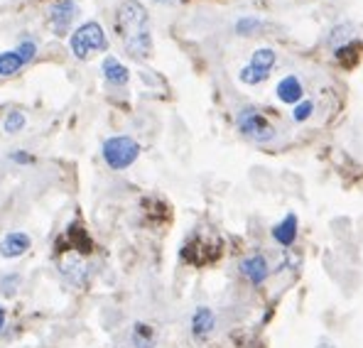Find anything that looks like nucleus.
Here are the masks:
<instances>
[{"instance_id": "f8f14e48", "label": "nucleus", "mask_w": 363, "mask_h": 348, "mask_svg": "<svg viewBox=\"0 0 363 348\" xmlns=\"http://www.w3.org/2000/svg\"><path fill=\"white\" fill-rule=\"evenodd\" d=\"M213 326H216V317L209 307H199L191 317V336L196 341H206L211 336Z\"/></svg>"}, {"instance_id": "9b49d317", "label": "nucleus", "mask_w": 363, "mask_h": 348, "mask_svg": "<svg viewBox=\"0 0 363 348\" xmlns=\"http://www.w3.org/2000/svg\"><path fill=\"white\" fill-rule=\"evenodd\" d=\"M241 275L250 285H263L270 275V267H268V260L263 255H250L241 262Z\"/></svg>"}, {"instance_id": "1a4fd4ad", "label": "nucleus", "mask_w": 363, "mask_h": 348, "mask_svg": "<svg viewBox=\"0 0 363 348\" xmlns=\"http://www.w3.org/2000/svg\"><path fill=\"white\" fill-rule=\"evenodd\" d=\"M77 13H79V8L74 0H57L50 8V25H52V30H55V35H67L74 18H77Z\"/></svg>"}, {"instance_id": "ddd939ff", "label": "nucleus", "mask_w": 363, "mask_h": 348, "mask_svg": "<svg viewBox=\"0 0 363 348\" xmlns=\"http://www.w3.org/2000/svg\"><path fill=\"white\" fill-rule=\"evenodd\" d=\"M272 238L282 245V248H290L297 240V216L295 213H287L285 221H280L275 228H272Z\"/></svg>"}, {"instance_id": "aec40b11", "label": "nucleus", "mask_w": 363, "mask_h": 348, "mask_svg": "<svg viewBox=\"0 0 363 348\" xmlns=\"http://www.w3.org/2000/svg\"><path fill=\"white\" fill-rule=\"evenodd\" d=\"M312 111H314V103H312V101H304V103H300V106L295 108V120H297V123L307 120V118L312 116Z\"/></svg>"}, {"instance_id": "f03ea898", "label": "nucleus", "mask_w": 363, "mask_h": 348, "mask_svg": "<svg viewBox=\"0 0 363 348\" xmlns=\"http://www.w3.org/2000/svg\"><path fill=\"white\" fill-rule=\"evenodd\" d=\"M106 50H108V40H106V32L99 23H84L72 35V52L77 59H89L96 52Z\"/></svg>"}, {"instance_id": "a211bd4d", "label": "nucleus", "mask_w": 363, "mask_h": 348, "mask_svg": "<svg viewBox=\"0 0 363 348\" xmlns=\"http://www.w3.org/2000/svg\"><path fill=\"white\" fill-rule=\"evenodd\" d=\"M5 133H20L25 128V116L20 113V111H13V113H8V118H5Z\"/></svg>"}, {"instance_id": "423d86ee", "label": "nucleus", "mask_w": 363, "mask_h": 348, "mask_svg": "<svg viewBox=\"0 0 363 348\" xmlns=\"http://www.w3.org/2000/svg\"><path fill=\"white\" fill-rule=\"evenodd\" d=\"M35 55H37V45L32 40H23L18 50L3 52V55H0V77H13V74H18L20 69L28 67L32 59H35Z\"/></svg>"}, {"instance_id": "2eb2a0df", "label": "nucleus", "mask_w": 363, "mask_h": 348, "mask_svg": "<svg viewBox=\"0 0 363 348\" xmlns=\"http://www.w3.org/2000/svg\"><path fill=\"white\" fill-rule=\"evenodd\" d=\"M277 96L282 103H297L302 99V84L297 77H285L277 86Z\"/></svg>"}, {"instance_id": "6ab92c4d", "label": "nucleus", "mask_w": 363, "mask_h": 348, "mask_svg": "<svg viewBox=\"0 0 363 348\" xmlns=\"http://www.w3.org/2000/svg\"><path fill=\"white\" fill-rule=\"evenodd\" d=\"M260 20H255V18H243V20H238L236 23V30H238V35H250L253 30H258L260 28Z\"/></svg>"}, {"instance_id": "6e6552de", "label": "nucleus", "mask_w": 363, "mask_h": 348, "mask_svg": "<svg viewBox=\"0 0 363 348\" xmlns=\"http://www.w3.org/2000/svg\"><path fill=\"white\" fill-rule=\"evenodd\" d=\"M69 250H77V253H82V255H89L91 250H94V243H91L89 233L84 231V226H79V223H72V226L67 228V233H64L55 245L57 255L69 253Z\"/></svg>"}, {"instance_id": "5701e85b", "label": "nucleus", "mask_w": 363, "mask_h": 348, "mask_svg": "<svg viewBox=\"0 0 363 348\" xmlns=\"http://www.w3.org/2000/svg\"><path fill=\"white\" fill-rule=\"evenodd\" d=\"M319 348H334V346L329 344V341H322V344H319Z\"/></svg>"}, {"instance_id": "7ed1b4c3", "label": "nucleus", "mask_w": 363, "mask_h": 348, "mask_svg": "<svg viewBox=\"0 0 363 348\" xmlns=\"http://www.w3.org/2000/svg\"><path fill=\"white\" fill-rule=\"evenodd\" d=\"M140 155V145L133 137L118 135L104 142V159L111 169H128Z\"/></svg>"}, {"instance_id": "20e7f679", "label": "nucleus", "mask_w": 363, "mask_h": 348, "mask_svg": "<svg viewBox=\"0 0 363 348\" xmlns=\"http://www.w3.org/2000/svg\"><path fill=\"white\" fill-rule=\"evenodd\" d=\"M221 255V243L213 238H204L201 233H196L194 238H189L182 248V260L189 265H211L213 260H218Z\"/></svg>"}, {"instance_id": "4be33fe9", "label": "nucleus", "mask_w": 363, "mask_h": 348, "mask_svg": "<svg viewBox=\"0 0 363 348\" xmlns=\"http://www.w3.org/2000/svg\"><path fill=\"white\" fill-rule=\"evenodd\" d=\"M5 319H8V314H5V309L0 307V334H3V329H5Z\"/></svg>"}, {"instance_id": "412c9836", "label": "nucleus", "mask_w": 363, "mask_h": 348, "mask_svg": "<svg viewBox=\"0 0 363 348\" xmlns=\"http://www.w3.org/2000/svg\"><path fill=\"white\" fill-rule=\"evenodd\" d=\"M10 159H13V162H20V164H30L32 162V157L25 152V150H15V152L10 155Z\"/></svg>"}, {"instance_id": "f3484780", "label": "nucleus", "mask_w": 363, "mask_h": 348, "mask_svg": "<svg viewBox=\"0 0 363 348\" xmlns=\"http://www.w3.org/2000/svg\"><path fill=\"white\" fill-rule=\"evenodd\" d=\"M361 52H363V47L359 45V42H349V45H344V47L336 50V57H339V62L346 64V67H354V64L359 62Z\"/></svg>"}, {"instance_id": "39448f33", "label": "nucleus", "mask_w": 363, "mask_h": 348, "mask_svg": "<svg viewBox=\"0 0 363 348\" xmlns=\"http://www.w3.org/2000/svg\"><path fill=\"white\" fill-rule=\"evenodd\" d=\"M236 125L248 140L253 142H270L275 137V128L270 125V120L260 111L255 108H243L236 116Z\"/></svg>"}, {"instance_id": "f257e3e1", "label": "nucleus", "mask_w": 363, "mask_h": 348, "mask_svg": "<svg viewBox=\"0 0 363 348\" xmlns=\"http://www.w3.org/2000/svg\"><path fill=\"white\" fill-rule=\"evenodd\" d=\"M116 28H118L123 45L133 57L145 59L152 55V35H150V18L147 10L138 0H125L118 8V18H116Z\"/></svg>"}, {"instance_id": "dca6fc26", "label": "nucleus", "mask_w": 363, "mask_h": 348, "mask_svg": "<svg viewBox=\"0 0 363 348\" xmlns=\"http://www.w3.org/2000/svg\"><path fill=\"white\" fill-rule=\"evenodd\" d=\"M155 329L147 324H135L133 326V334H130V341L135 348H152L155 346Z\"/></svg>"}, {"instance_id": "4468645a", "label": "nucleus", "mask_w": 363, "mask_h": 348, "mask_svg": "<svg viewBox=\"0 0 363 348\" xmlns=\"http://www.w3.org/2000/svg\"><path fill=\"white\" fill-rule=\"evenodd\" d=\"M104 77H106V82L113 84V86H125L128 79H130V72H128L116 57H106L104 59Z\"/></svg>"}, {"instance_id": "9d476101", "label": "nucleus", "mask_w": 363, "mask_h": 348, "mask_svg": "<svg viewBox=\"0 0 363 348\" xmlns=\"http://www.w3.org/2000/svg\"><path fill=\"white\" fill-rule=\"evenodd\" d=\"M30 245H32V238L28 233L13 231V233H8L3 240H0V255H3V258H8V260H15V258H20V255L28 253Z\"/></svg>"}, {"instance_id": "0eeeda50", "label": "nucleus", "mask_w": 363, "mask_h": 348, "mask_svg": "<svg viewBox=\"0 0 363 348\" xmlns=\"http://www.w3.org/2000/svg\"><path fill=\"white\" fill-rule=\"evenodd\" d=\"M275 67V52L272 50H258L253 52V57H250V64L248 67H243L241 72V82L248 84V86H255V84L265 82L270 74V69Z\"/></svg>"}]
</instances>
